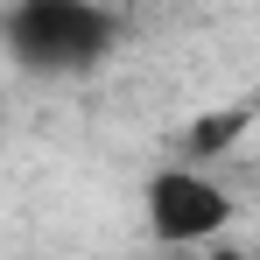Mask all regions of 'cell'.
Instances as JSON below:
<instances>
[{"label": "cell", "instance_id": "4", "mask_svg": "<svg viewBox=\"0 0 260 260\" xmlns=\"http://www.w3.org/2000/svg\"><path fill=\"white\" fill-rule=\"evenodd\" d=\"M176 260H246V253H232L225 239H211V246H183V253H176Z\"/></svg>", "mask_w": 260, "mask_h": 260}, {"label": "cell", "instance_id": "3", "mask_svg": "<svg viewBox=\"0 0 260 260\" xmlns=\"http://www.w3.org/2000/svg\"><path fill=\"white\" fill-rule=\"evenodd\" d=\"M239 134H246V113H218V120H197V127H190V155H225Z\"/></svg>", "mask_w": 260, "mask_h": 260}, {"label": "cell", "instance_id": "2", "mask_svg": "<svg viewBox=\"0 0 260 260\" xmlns=\"http://www.w3.org/2000/svg\"><path fill=\"white\" fill-rule=\"evenodd\" d=\"M141 218H148V232H155V246H211L232 232V190L218 183L211 169H197V162H162V169L148 176V190H141Z\"/></svg>", "mask_w": 260, "mask_h": 260}, {"label": "cell", "instance_id": "1", "mask_svg": "<svg viewBox=\"0 0 260 260\" xmlns=\"http://www.w3.org/2000/svg\"><path fill=\"white\" fill-rule=\"evenodd\" d=\"M120 43V14L106 0H7L0 49L28 78H85Z\"/></svg>", "mask_w": 260, "mask_h": 260}]
</instances>
